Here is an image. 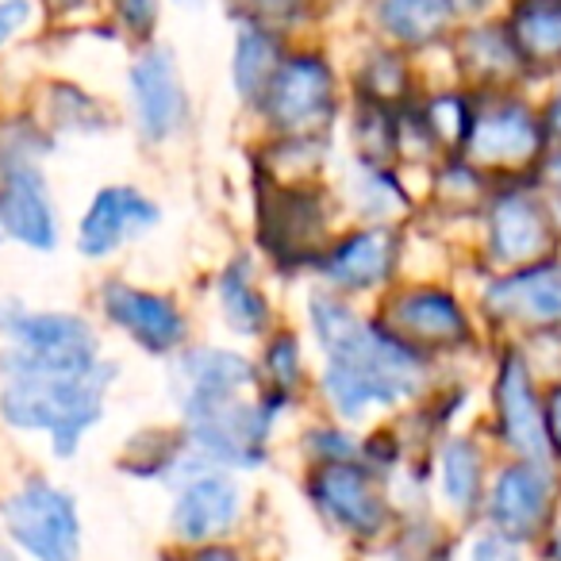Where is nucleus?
Wrapping results in <instances>:
<instances>
[{"label": "nucleus", "mask_w": 561, "mask_h": 561, "mask_svg": "<svg viewBox=\"0 0 561 561\" xmlns=\"http://www.w3.org/2000/svg\"><path fill=\"white\" fill-rule=\"evenodd\" d=\"M312 328L331 354L323 389L346 420L420 392L423 354L400 343L392 331L354 320L351 308L331 297L312 300Z\"/></svg>", "instance_id": "f257e3e1"}, {"label": "nucleus", "mask_w": 561, "mask_h": 561, "mask_svg": "<svg viewBox=\"0 0 561 561\" xmlns=\"http://www.w3.org/2000/svg\"><path fill=\"white\" fill-rule=\"evenodd\" d=\"M550 139H546L542 112H535L527 101L512 93H481L473 101V127L461 147L473 170L481 173H504V178H535L542 165Z\"/></svg>", "instance_id": "f03ea898"}, {"label": "nucleus", "mask_w": 561, "mask_h": 561, "mask_svg": "<svg viewBox=\"0 0 561 561\" xmlns=\"http://www.w3.org/2000/svg\"><path fill=\"white\" fill-rule=\"evenodd\" d=\"M561 254V224L535 178L500 188L489 204V257L500 270L546 262Z\"/></svg>", "instance_id": "7ed1b4c3"}, {"label": "nucleus", "mask_w": 561, "mask_h": 561, "mask_svg": "<svg viewBox=\"0 0 561 561\" xmlns=\"http://www.w3.org/2000/svg\"><path fill=\"white\" fill-rule=\"evenodd\" d=\"M4 527L32 561H78L81 553L78 507L47 481H32L16 496H9Z\"/></svg>", "instance_id": "20e7f679"}, {"label": "nucleus", "mask_w": 561, "mask_h": 561, "mask_svg": "<svg viewBox=\"0 0 561 561\" xmlns=\"http://www.w3.org/2000/svg\"><path fill=\"white\" fill-rule=\"evenodd\" d=\"M484 316L504 328H523L535 335L561 331V254L523 265L496 277L481 297Z\"/></svg>", "instance_id": "39448f33"}, {"label": "nucleus", "mask_w": 561, "mask_h": 561, "mask_svg": "<svg viewBox=\"0 0 561 561\" xmlns=\"http://www.w3.org/2000/svg\"><path fill=\"white\" fill-rule=\"evenodd\" d=\"M484 507H489L496 535L512 538V542L546 538L553 530V512H558V484H553L550 466L515 461V466L500 469Z\"/></svg>", "instance_id": "423d86ee"}, {"label": "nucleus", "mask_w": 561, "mask_h": 561, "mask_svg": "<svg viewBox=\"0 0 561 561\" xmlns=\"http://www.w3.org/2000/svg\"><path fill=\"white\" fill-rule=\"evenodd\" d=\"M496 427L500 438L519 454L523 461H542L550 466L553 446L546 435V408L542 397L535 389V377L530 366L519 351H504L500 358V374H496Z\"/></svg>", "instance_id": "0eeeda50"}, {"label": "nucleus", "mask_w": 561, "mask_h": 561, "mask_svg": "<svg viewBox=\"0 0 561 561\" xmlns=\"http://www.w3.org/2000/svg\"><path fill=\"white\" fill-rule=\"evenodd\" d=\"M0 331L32 362L66 374H93L96 339L85 320L66 312H9L0 316Z\"/></svg>", "instance_id": "6e6552de"}, {"label": "nucleus", "mask_w": 561, "mask_h": 561, "mask_svg": "<svg viewBox=\"0 0 561 561\" xmlns=\"http://www.w3.org/2000/svg\"><path fill=\"white\" fill-rule=\"evenodd\" d=\"M392 335L412 351H458L473 339L469 316L446 289H408L389 308Z\"/></svg>", "instance_id": "1a4fd4ad"}, {"label": "nucleus", "mask_w": 561, "mask_h": 561, "mask_svg": "<svg viewBox=\"0 0 561 561\" xmlns=\"http://www.w3.org/2000/svg\"><path fill=\"white\" fill-rule=\"evenodd\" d=\"M270 119L280 131H316L335 116V78L320 58H293L270 85Z\"/></svg>", "instance_id": "9d476101"}, {"label": "nucleus", "mask_w": 561, "mask_h": 561, "mask_svg": "<svg viewBox=\"0 0 561 561\" xmlns=\"http://www.w3.org/2000/svg\"><path fill=\"white\" fill-rule=\"evenodd\" d=\"M312 500L331 523L351 535H377L389 523L385 496L374 489L369 473H362L351 461H323L312 473Z\"/></svg>", "instance_id": "9b49d317"}, {"label": "nucleus", "mask_w": 561, "mask_h": 561, "mask_svg": "<svg viewBox=\"0 0 561 561\" xmlns=\"http://www.w3.org/2000/svg\"><path fill=\"white\" fill-rule=\"evenodd\" d=\"M158 224V208L131 185H108L93 196L78 227V247L85 257H104L119 242L150 231Z\"/></svg>", "instance_id": "f8f14e48"}, {"label": "nucleus", "mask_w": 561, "mask_h": 561, "mask_svg": "<svg viewBox=\"0 0 561 561\" xmlns=\"http://www.w3.org/2000/svg\"><path fill=\"white\" fill-rule=\"evenodd\" d=\"M131 93H135V116L150 142L170 139L185 124V85L178 78L173 55L162 47L147 50L131 66Z\"/></svg>", "instance_id": "ddd939ff"}, {"label": "nucleus", "mask_w": 561, "mask_h": 561, "mask_svg": "<svg viewBox=\"0 0 561 561\" xmlns=\"http://www.w3.org/2000/svg\"><path fill=\"white\" fill-rule=\"evenodd\" d=\"M104 312L150 354L178 351L181 339H185V316L173 308V300L158 297V293H142L112 280L104 289Z\"/></svg>", "instance_id": "4468645a"}, {"label": "nucleus", "mask_w": 561, "mask_h": 561, "mask_svg": "<svg viewBox=\"0 0 561 561\" xmlns=\"http://www.w3.org/2000/svg\"><path fill=\"white\" fill-rule=\"evenodd\" d=\"M0 227L12 239L35 250H50L58 242L55 204H50L47 181L35 165H12L0 185Z\"/></svg>", "instance_id": "2eb2a0df"}, {"label": "nucleus", "mask_w": 561, "mask_h": 561, "mask_svg": "<svg viewBox=\"0 0 561 561\" xmlns=\"http://www.w3.org/2000/svg\"><path fill=\"white\" fill-rule=\"evenodd\" d=\"M250 381V362H242L231 351H188L178 362V385H181V412L196 415L211 404H224V400L239 397V389Z\"/></svg>", "instance_id": "dca6fc26"}, {"label": "nucleus", "mask_w": 561, "mask_h": 561, "mask_svg": "<svg viewBox=\"0 0 561 561\" xmlns=\"http://www.w3.org/2000/svg\"><path fill=\"white\" fill-rule=\"evenodd\" d=\"M504 27L527 78L561 73V0H515Z\"/></svg>", "instance_id": "f3484780"}, {"label": "nucleus", "mask_w": 561, "mask_h": 561, "mask_svg": "<svg viewBox=\"0 0 561 561\" xmlns=\"http://www.w3.org/2000/svg\"><path fill=\"white\" fill-rule=\"evenodd\" d=\"M239 504L242 492L234 489V481L219 473H201L181 489L178 504H173V530L188 542L224 535L239 515Z\"/></svg>", "instance_id": "a211bd4d"}, {"label": "nucleus", "mask_w": 561, "mask_h": 561, "mask_svg": "<svg viewBox=\"0 0 561 561\" xmlns=\"http://www.w3.org/2000/svg\"><path fill=\"white\" fill-rule=\"evenodd\" d=\"M397 254V234L385 231V227H369V231H358L339 242L328 254V262H323V270L343 289H374V285H385L392 277Z\"/></svg>", "instance_id": "6ab92c4d"}, {"label": "nucleus", "mask_w": 561, "mask_h": 561, "mask_svg": "<svg viewBox=\"0 0 561 561\" xmlns=\"http://www.w3.org/2000/svg\"><path fill=\"white\" fill-rule=\"evenodd\" d=\"M458 62L469 70V78L484 89V93H507V85L527 78L515 43L504 24H481L469 27L458 39Z\"/></svg>", "instance_id": "aec40b11"}, {"label": "nucleus", "mask_w": 561, "mask_h": 561, "mask_svg": "<svg viewBox=\"0 0 561 561\" xmlns=\"http://www.w3.org/2000/svg\"><path fill=\"white\" fill-rule=\"evenodd\" d=\"M377 20L404 47H427L454 27L458 4L454 0H377Z\"/></svg>", "instance_id": "412c9836"}, {"label": "nucleus", "mask_w": 561, "mask_h": 561, "mask_svg": "<svg viewBox=\"0 0 561 561\" xmlns=\"http://www.w3.org/2000/svg\"><path fill=\"white\" fill-rule=\"evenodd\" d=\"M438 481H443V496L454 512L473 515L481 504V484H484V458L477 443L469 438H450L438 458Z\"/></svg>", "instance_id": "4be33fe9"}, {"label": "nucleus", "mask_w": 561, "mask_h": 561, "mask_svg": "<svg viewBox=\"0 0 561 561\" xmlns=\"http://www.w3.org/2000/svg\"><path fill=\"white\" fill-rule=\"evenodd\" d=\"M273 247L277 254H289V250H305V247H316L323 231V211H320V201L308 193H280L273 201Z\"/></svg>", "instance_id": "5701e85b"}, {"label": "nucleus", "mask_w": 561, "mask_h": 561, "mask_svg": "<svg viewBox=\"0 0 561 561\" xmlns=\"http://www.w3.org/2000/svg\"><path fill=\"white\" fill-rule=\"evenodd\" d=\"M219 308H224L227 323H231L239 335H262L265 323H270V305L254 289L250 280L247 262H234L231 270L219 277Z\"/></svg>", "instance_id": "b1692460"}, {"label": "nucleus", "mask_w": 561, "mask_h": 561, "mask_svg": "<svg viewBox=\"0 0 561 561\" xmlns=\"http://www.w3.org/2000/svg\"><path fill=\"white\" fill-rule=\"evenodd\" d=\"M277 70V39L270 32H242L234 47V89L242 101H257L270 93Z\"/></svg>", "instance_id": "393cba45"}, {"label": "nucleus", "mask_w": 561, "mask_h": 561, "mask_svg": "<svg viewBox=\"0 0 561 561\" xmlns=\"http://www.w3.org/2000/svg\"><path fill=\"white\" fill-rule=\"evenodd\" d=\"M270 377L277 389H289L300 377V346L293 335H280L277 343H270Z\"/></svg>", "instance_id": "a878e982"}, {"label": "nucleus", "mask_w": 561, "mask_h": 561, "mask_svg": "<svg viewBox=\"0 0 561 561\" xmlns=\"http://www.w3.org/2000/svg\"><path fill=\"white\" fill-rule=\"evenodd\" d=\"M469 561H523L519 558V550H515V542L512 538H504V535H481V538H473V546H469Z\"/></svg>", "instance_id": "bb28decb"}, {"label": "nucleus", "mask_w": 561, "mask_h": 561, "mask_svg": "<svg viewBox=\"0 0 561 561\" xmlns=\"http://www.w3.org/2000/svg\"><path fill=\"white\" fill-rule=\"evenodd\" d=\"M32 16V0H0V43H9Z\"/></svg>", "instance_id": "cd10ccee"}, {"label": "nucleus", "mask_w": 561, "mask_h": 561, "mask_svg": "<svg viewBox=\"0 0 561 561\" xmlns=\"http://www.w3.org/2000/svg\"><path fill=\"white\" fill-rule=\"evenodd\" d=\"M542 408H546V435H550L553 458L561 461V381L550 389V397L542 400Z\"/></svg>", "instance_id": "c85d7f7f"}, {"label": "nucleus", "mask_w": 561, "mask_h": 561, "mask_svg": "<svg viewBox=\"0 0 561 561\" xmlns=\"http://www.w3.org/2000/svg\"><path fill=\"white\" fill-rule=\"evenodd\" d=\"M116 9L131 27H150L154 24L158 0H116Z\"/></svg>", "instance_id": "c756f323"}, {"label": "nucleus", "mask_w": 561, "mask_h": 561, "mask_svg": "<svg viewBox=\"0 0 561 561\" xmlns=\"http://www.w3.org/2000/svg\"><path fill=\"white\" fill-rule=\"evenodd\" d=\"M542 127H546V139H550V147H561V89L550 96V104L542 108Z\"/></svg>", "instance_id": "7c9ffc66"}, {"label": "nucleus", "mask_w": 561, "mask_h": 561, "mask_svg": "<svg viewBox=\"0 0 561 561\" xmlns=\"http://www.w3.org/2000/svg\"><path fill=\"white\" fill-rule=\"evenodd\" d=\"M247 4L257 12V16H289L300 0H247Z\"/></svg>", "instance_id": "2f4dec72"}, {"label": "nucleus", "mask_w": 561, "mask_h": 561, "mask_svg": "<svg viewBox=\"0 0 561 561\" xmlns=\"http://www.w3.org/2000/svg\"><path fill=\"white\" fill-rule=\"evenodd\" d=\"M185 561H242L234 550H219V546H208V550H196L193 558H185Z\"/></svg>", "instance_id": "473e14b6"}, {"label": "nucleus", "mask_w": 561, "mask_h": 561, "mask_svg": "<svg viewBox=\"0 0 561 561\" xmlns=\"http://www.w3.org/2000/svg\"><path fill=\"white\" fill-rule=\"evenodd\" d=\"M546 558L561 561V527H553L550 535H546Z\"/></svg>", "instance_id": "72a5a7b5"}, {"label": "nucleus", "mask_w": 561, "mask_h": 561, "mask_svg": "<svg viewBox=\"0 0 561 561\" xmlns=\"http://www.w3.org/2000/svg\"><path fill=\"white\" fill-rule=\"evenodd\" d=\"M454 4H458V12L466 9V12H481V9H489L492 0H454Z\"/></svg>", "instance_id": "f704fd0d"}, {"label": "nucleus", "mask_w": 561, "mask_h": 561, "mask_svg": "<svg viewBox=\"0 0 561 561\" xmlns=\"http://www.w3.org/2000/svg\"><path fill=\"white\" fill-rule=\"evenodd\" d=\"M0 561H16V558H12V553H9V550H0Z\"/></svg>", "instance_id": "c9c22d12"}]
</instances>
